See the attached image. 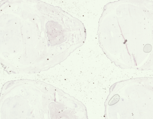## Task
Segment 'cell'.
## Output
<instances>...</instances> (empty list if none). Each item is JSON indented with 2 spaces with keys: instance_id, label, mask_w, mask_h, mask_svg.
<instances>
[{
  "instance_id": "cell-2",
  "label": "cell",
  "mask_w": 153,
  "mask_h": 119,
  "mask_svg": "<svg viewBox=\"0 0 153 119\" xmlns=\"http://www.w3.org/2000/svg\"><path fill=\"white\" fill-rule=\"evenodd\" d=\"M0 119H88L85 106L53 85L36 80L7 82L0 95Z\"/></svg>"
},
{
  "instance_id": "cell-1",
  "label": "cell",
  "mask_w": 153,
  "mask_h": 119,
  "mask_svg": "<svg viewBox=\"0 0 153 119\" xmlns=\"http://www.w3.org/2000/svg\"><path fill=\"white\" fill-rule=\"evenodd\" d=\"M40 19L38 1L0 2V63L6 71L39 72Z\"/></svg>"
},
{
  "instance_id": "cell-3",
  "label": "cell",
  "mask_w": 153,
  "mask_h": 119,
  "mask_svg": "<svg viewBox=\"0 0 153 119\" xmlns=\"http://www.w3.org/2000/svg\"><path fill=\"white\" fill-rule=\"evenodd\" d=\"M106 119H153V99L132 93L125 81L111 86L105 103Z\"/></svg>"
}]
</instances>
